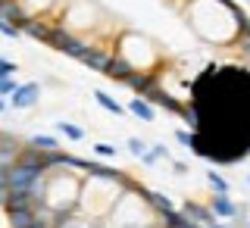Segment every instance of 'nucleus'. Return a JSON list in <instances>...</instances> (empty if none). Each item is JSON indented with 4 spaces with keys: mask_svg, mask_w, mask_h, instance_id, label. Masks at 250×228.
Returning a JSON list of instances; mask_svg holds the SVG:
<instances>
[{
    "mask_svg": "<svg viewBox=\"0 0 250 228\" xmlns=\"http://www.w3.org/2000/svg\"><path fill=\"white\" fill-rule=\"evenodd\" d=\"M6 106H10V104H6V97H0V116L6 113Z\"/></svg>",
    "mask_w": 250,
    "mask_h": 228,
    "instance_id": "27",
    "label": "nucleus"
},
{
    "mask_svg": "<svg viewBox=\"0 0 250 228\" xmlns=\"http://www.w3.org/2000/svg\"><path fill=\"white\" fill-rule=\"evenodd\" d=\"M156 160H160V156H156L153 150H147L144 156H141V163H144V166H156Z\"/></svg>",
    "mask_w": 250,
    "mask_h": 228,
    "instance_id": "25",
    "label": "nucleus"
},
{
    "mask_svg": "<svg viewBox=\"0 0 250 228\" xmlns=\"http://www.w3.org/2000/svg\"><path fill=\"white\" fill-rule=\"evenodd\" d=\"M19 72V66H16L13 60H6V57H0V75H16Z\"/></svg>",
    "mask_w": 250,
    "mask_h": 228,
    "instance_id": "21",
    "label": "nucleus"
},
{
    "mask_svg": "<svg viewBox=\"0 0 250 228\" xmlns=\"http://www.w3.org/2000/svg\"><path fill=\"white\" fill-rule=\"evenodd\" d=\"M10 191V166H0V194Z\"/></svg>",
    "mask_w": 250,
    "mask_h": 228,
    "instance_id": "22",
    "label": "nucleus"
},
{
    "mask_svg": "<svg viewBox=\"0 0 250 228\" xmlns=\"http://www.w3.org/2000/svg\"><path fill=\"white\" fill-rule=\"evenodd\" d=\"M50 22H44V19H38V16H28L25 22H22V28L19 31H25L28 38H38V41H47V35H50Z\"/></svg>",
    "mask_w": 250,
    "mask_h": 228,
    "instance_id": "5",
    "label": "nucleus"
},
{
    "mask_svg": "<svg viewBox=\"0 0 250 228\" xmlns=\"http://www.w3.org/2000/svg\"><path fill=\"white\" fill-rule=\"evenodd\" d=\"M28 147H35V150H44V153H53V150H60V141L53 138V135H35L28 141Z\"/></svg>",
    "mask_w": 250,
    "mask_h": 228,
    "instance_id": "14",
    "label": "nucleus"
},
{
    "mask_svg": "<svg viewBox=\"0 0 250 228\" xmlns=\"http://www.w3.org/2000/svg\"><path fill=\"white\" fill-rule=\"evenodd\" d=\"M207 178H209V185H213L216 194H229V182H225L219 172H207Z\"/></svg>",
    "mask_w": 250,
    "mask_h": 228,
    "instance_id": "17",
    "label": "nucleus"
},
{
    "mask_svg": "<svg viewBox=\"0 0 250 228\" xmlns=\"http://www.w3.org/2000/svg\"><path fill=\"white\" fill-rule=\"evenodd\" d=\"M16 88H19V82L13 75H0V97H13Z\"/></svg>",
    "mask_w": 250,
    "mask_h": 228,
    "instance_id": "16",
    "label": "nucleus"
},
{
    "mask_svg": "<svg viewBox=\"0 0 250 228\" xmlns=\"http://www.w3.org/2000/svg\"><path fill=\"white\" fill-rule=\"evenodd\" d=\"M6 219H10L13 228H44L41 219H38V207H19V209H6Z\"/></svg>",
    "mask_w": 250,
    "mask_h": 228,
    "instance_id": "2",
    "label": "nucleus"
},
{
    "mask_svg": "<svg viewBox=\"0 0 250 228\" xmlns=\"http://www.w3.org/2000/svg\"><path fill=\"white\" fill-rule=\"evenodd\" d=\"M84 53H88V44H84V41H78V38H75V41L66 47V57H72V60H82Z\"/></svg>",
    "mask_w": 250,
    "mask_h": 228,
    "instance_id": "18",
    "label": "nucleus"
},
{
    "mask_svg": "<svg viewBox=\"0 0 250 228\" xmlns=\"http://www.w3.org/2000/svg\"><path fill=\"white\" fill-rule=\"evenodd\" d=\"M72 41H75V35H72V31H69L66 25H53V28H50V35H47V41H44V44L57 47L60 53H66V47L72 44Z\"/></svg>",
    "mask_w": 250,
    "mask_h": 228,
    "instance_id": "6",
    "label": "nucleus"
},
{
    "mask_svg": "<svg viewBox=\"0 0 250 228\" xmlns=\"http://www.w3.org/2000/svg\"><path fill=\"white\" fill-rule=\"evenodd\" d=\"M209 209H213V216H219V219H234V216L241 213L238 203L229 200V194H216V200H213V207H209Z\"/></svg>",
    "mask_w": 250,
    "mask_h": 228,
    "instance_id": "8",
    "label": "nucleus"
},
{
    "mask_svg": "<svg viewBox=\"0 0 250 228\" xmlns=\"http://www.w3.org/2000/svg\"><path fill=\"white\" fill-rule=\"evenodd\" d=\"M0 35H3V38H10V41H16V38H19V35H22V31H19V28H16V25H13V22H6V19H0Z\"/></svg>",
    "mask_w": 250,
    "mask_h": 228,
    "instance_id": "20",
    "label": "nucleus"
},
{
    "mask_svg": "<svg viewBox=\"0 0 250 228\" xmlns=\"http://www.w3.org/2000/svg\"><path fill=\"white\" fill-rule=\"evenodd\" d=\"M94 153H97V156H116V147L113 144H100V141H97V144H94Z\"/></svg>",
    "mask_w": 250,
    "mask_h": 228,
    "instance_id": "23",
    "label": "nucleus"
},
{
    "mask_svg": "<svg viewBox=\"0 0 250 228\" xmlns=\"http://www.w3.org/2000/svg\"><path fill=\"white\" fill-rule=\"evenodd\" d=\"M125 147H128V150L135 153V156H144L147 150H150V147H147V144H144L141 138H128V141H125Z\"/></svg>",
    "mask_w": 250,
    "mask_h": 228,
    "instance_id": "19",
    "label": "nucleus"
},
{
    "mask_svg": "<svg viewBox=\"0 0 250 228\" xmlns=\"http://www.w3.org/2000/svg\"><path fill=\"white\" fill-rule=\"evenodd\" d=\"M150 150H153L156 156H160V160H163V156H169V150H166V147H163V144H156V147H150Z\"/></svg>",
    "mask_w": 250,
    "mask_h": 228,
    "instance_id": "26",
    "label": "nucleus"
},
{
    "mask_svg": "<svg viewBox=\"0 0 250 228\" xmlns=\"http://www.w3.org/2000/svg\"><path fill=\"white\" fill-rule=\"evenodd\" d=\"M128 84L131 91L138 94V97H144V100H150L156 91H160V78H153V75H141V72H135V75H128Z\"/></svg>",
    "mask_w": 250,
    "mask_h": 228,
    "instance_id": "3",
    "label": "nucleus"
},
{
    "mask_svg": "<svg viewBox=\"0 0 250 228\" xmlns=\"http://www.w3.org/2000/svg\"><path fill=\"white\" fill-rule=\"evenodd\" d=\"M175 141H178V144H185V147H191L194 144V135H188V131H175Z\"/></svg>",
    "mask_w": 250,
    "mask_h": 228,
    "instance_id": "24",
    "label": "nucleus"
},
{
    "mask_svg": "<svg viewBox=\"0 0 250 228\" xmlns=\"http://www.w3.org/2000/svg\"><path fill=\"white\" fill-rule=\"evenodd\" d=\"M144 200L150 203V207L156 209L160 216H169V213H175V207H172V200L166 197V194H160V191H144Z\"/></svg>",
    "mask_w": 250,
    "mask_h": 228,
    "instance_id": "11",
    "label": "nucleus"
},
{
    "mask_svg": "<svg viewBox=\"0 0 250 228\" xmlns=\"http://www.w3.org/2000/svg\"><path fill=\"white\" fill-rule=\"evenodd\" d=\"M3 197H6V194H0V207H3Z\"/></svg>",
    "mask_w": 250,
    "mask_h": 228,
    "instance_id": "29",
    "label": "nucleus"
},
{
    "mask_svg": "<svg viewBox=\"0 0 250 228\" xmlns=\"http://www.w3.org/2000/svg\"><path fill=\"white\" fill-rule=\"evenodd\" d=\"M0 3H3V0H0Z\"/></svg>",
    "mask_w": 250,
    "mask_h": 228,
    "instance_id": "30",
    "label": "nucleus"
},
{
    "mask_svg": "<svg viewBox=\"0 0 250 228\" xmlns=\"http://www.w3.org/2000/svg\"><path fill=\"white\" fill-rule=\"evenodd\" d=\"M207 228H229V225H222V222H213V225H207Z\"/></svg>",
    "mask_w": 250,
    "mask_h": 228,
    "instance_id": "28",
    "label": "nucleus"
},
{
    "mask_svg": "<svg viewBox=\"0 0 250 228\" xmlns=\"http://www.w3.org/2000/svg\"><path fill=\"white\" fill-rule=\"evenodd\" d=\"M185 216L191 219V222H203V225H213V222H216L213 209H203L200 203H194V200H188V203H185Z\"/></svg>",
    "mask_w": 250,
    "mask_h": 228,
    "instance_id": "10",
    "label": "nucleus"
},
{
    "mask_svg": "<svg viewBox=\"0 0 250 228\" xmlns=\"http://www.w3.org/2000/svg\"><path fill=\"white\" fill-rule=\"evenodd\" d=\"M38 100H41V84H38V82H25V84H19L16 94L10 97V106H16V109H31Z\"/></svg>",
    "mask_w": 250,
    "mask_h": 228,
    "instance_id": "1",
    "label": "nucleus"
},
{
    "mask_svg": "<svg viewBox=\"0 0 250 228\" xmlns=\"http://www.w3.org/2000/svg\"><path fill=\"white\" fill-rule=\"evenodd\" d=\"M109 57L113 53H106V50H97V47H88V53L82 57V62L88 69H94V72H106V66H109Z\"/></svg>",
    "mask_w": 250,
    "mask_h": 228,
    "instance_id": "7",
    "label": "nucleus"
},
{
    "mask_svg": "<svg viewBox=\"0 0 250 228\" xmlns=\"http://www.w3.org/2000/svg\"><path fill=\"white\" fill-rule=\"evenodd\" d=\"M128 113H131V116H138L141 122H153V116H156V113H153V106L147 104L144 97H135V100H128Z\"/></svg>",
    "mask_w": 250,
    "mask_h": 228,
    "instance_id": "12",
    "label": "nucleus"
},
{
    "mask_svg": "<svg viewBox=\"0 0 250 228\" xmlns=\"http://www.w3.org/2000/svg\"><path fill=\"white\" fill-rule=\"evenodd\" d=\"M0 19H6V22H13L16 28H22V22H25L28 16L22 13V6L16 3V0H3V3H0Z\"/></svg>",
    "mask_w": 250,
    "mask_h": 228,
    "instance_id": "9",
    "label": "nucleus"
},
{
    "mask_svg": "<svg viewBox=\"0 0 250 228\" xmlns=\"http://www.w3.org/2000/svg\"><path fill=\"white\" fill-rule=\"evenodd\" d=\"M94 100H97V104L104 106L106 113H113V116H125V106H122V104H116V100L109 97L106 91H100V88H97V91H94Z\"/></svg>",
    "mask_w": 250,
    "mask_h": 228,
    "instance_id": "13",
    "label": "nucleus"
},
{
    "mask_svg": "<svg viewBox=\"0 0 250 228\" xmlns=\"http://www.w3.org/2000/svg\"><path fill=\"white\" fill-rule=\"evenodd\" d=\"M106 78H113V82H119V84H125L128 82V75H135V66H131L125 57H109V66H106V72H104Z\"/></svg>",
    "mask_w": 250,
    "mask_h": 228,
    "instance_id": "4",
    "label": "nucleus"
},
{
    "mask_svg": "<svg viewBox=\"0 0 250 228\" xmlns=\"http://www.w3.org/2000/svg\"><path fill=\"white\" fill-rule=\"evenodd\" d=\"M57 128H60L69 141H82V138H84V128H82V125H75V122H57Z\"/></svg>",
    "mask_w": 250,
    "mask_h": 228,
    "instance_id": "15",
    "label": "nucleus"
}]
</instances>
